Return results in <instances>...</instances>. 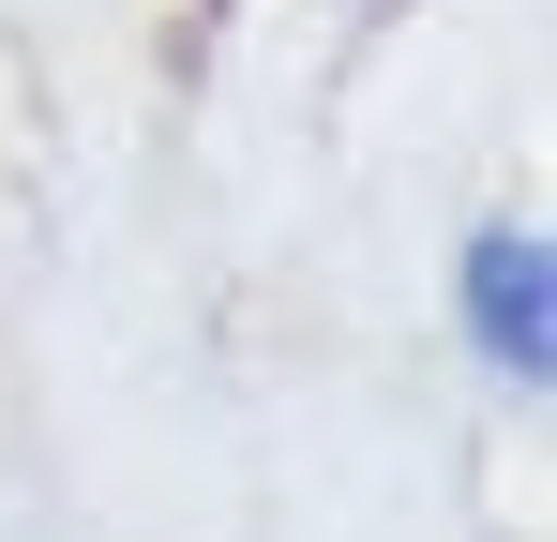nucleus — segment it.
Segmentation results:
<instances>
[{
	"label": "nucleus",
	"instance_id": "obj_1",
	"mask_svg": "<svg viewBox=\"0 0 557 542\" xmlns=\"http://www.w3.org/2000/svg\"><path fill=\"white\" fill-rule=\"evenodd\" d=\"M467 301H482V347L512 361V377H528V361H543V242H528V226H512V242H482V257H467Z\"/></svg>",
	"mask_w": 557,
	"mask_h": 542
}]
</instances>
